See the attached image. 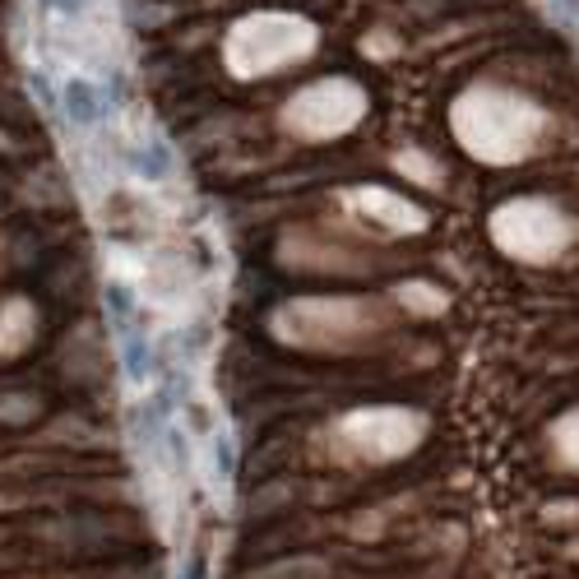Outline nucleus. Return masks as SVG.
I'll return each mask as SVG.
<instances>
[{"label":"nucleus","instance_id":"obj_9","mask_svg":"<svg viewBox=\"0 0 579 579\" xmlns=\"http://www.w3.org/2000/svg\"><path fill=\"white\" fill-rule=\"evenodd\" d=\"M556 441H561V454H566V464H575V468H579V413L561 423Z\"/></svg>","mask_w":579,"mask_h":579},{"label":"nucleus","instance_id":"obj_6","mask_svg":"<svg viewBox=\"0 0 579 579\" xmlns=\"http://www.w3.org/2000/svg\"><path fill=\"white\" fill-rule=\"evenodd\" d=\"M61 112L75 130H93L98 121L108 116V93H102V84L89 75H70L61 89Z\"/></svg>","mask_w":579,"mask_h":579},{"label":"nucleus","instance_id":"obj_13","mask_svg":"<svg viewBox=\"0 0 579 579\" xmlns=\"http://www.w3.org/2000/svg\"><path fill=\"white\" fill-rule=\"evenodd\" d=\"M181 579H204V566H190V575H181Z\"/></svg>","mask_w":579,"mask_h":579},{"label":"nucleus","instance_id":"obj_11","mask_svg":"<svg viewBox=\"0 0 579 579\" xmlns=\"http://www.w3.org/2000/svg\"><path fill=\"white\" fill-rule=\"evenodd\" d=\"M47 14H61V20H79L84 10H89V0H42Z\"/></svg>","mask_w":579,"mask_h":579},{"label":"nucleus","instance_id":"obj_10","mask_svg":"<svg viewBox=\"0 0 579 579\" xmlns=\"http://www.w3.org/2000/svg\"><path fill=\"white\" fill-rule=\"evenodd\" d=\"M126 366H130L135 380H144V372H149V348H144V339H139V335H126Z\"/></svg>","mask_w":579,"mask_h":579},{"label":"nucleus","instance_id":"obj_4","mask_svg":"<svg viewBox=\"0 0 579 579\" xmlns=\"http://www.w3.org/2000/svg\"><path fill=\"white\" fill-rule=\"evenodd\" d=\"M288 112H292L288 116L292 130H302V135H339L362 116V89H353L348 79L315 84V89H306Z\"/></svg>","mask_w":579,"mask_h":579},{"label":"nucleus","instance_id":"obj_14","mask_svg":"<svg viewBox=\"0 0 579 579\" xmlns=\"http://www.w3.org/2000/svg\"><path fill=\"white\" fill-rule=\"evenodd\" d=\"M561 5H566V10H575V14H579V0H561Z\"/></svg>","mask_w":579,"mask_h":579},{"label":"nucleus","instance_id":"obj_2","mask_svg":"<svg viewBox=\"0 0 579 579\" xmlns=\"http://www.w3.org/2000/svg\"><path fill=\"white\" fill-rule=\"evenodd\" d=\"M315 42V28L306 20H288V14H255L232 28L227 42V65L237 75H265L274 65H288L297 56H306Z\"/></svg>","mask_w":579,"mask_h":579},{"label":"nucleus","instance_id":"obj_1","mask_svg":"<svg viewBox=\"0 0 579 579\" xmlns=\"http://www.w3.org/2000/svg\"><path fill=\"white\" fill-rule=\"evenodd\" d=\"M454 130H460V139L473 153L505 163V158H519L524 149H529V139L538 130V116L515 98L468 93L460 108H454Z\"/></svg>","mask_w":579,"mask_h":579},{"label":"nucleus","instance_id":"obj_12","mask_svg":"<svg viewBox=\"0 0 579 579\" xmlns=\"http://www.w3.org/2000/svg\"><path fill=\"white\" fill-rule=\"evenodd\" d=\"M214 468L223 473V478L232 473V441H227V436H218V441H214Z\"/></svg>","mask_w":579,"mask_h":579},{"label":"nucleus","instance_id":"obj_8","mask_svg":"<svg viewBox=\"0 0 579 579\" xmlns=\"http://www.w3.org/2000/svg\"><path fill=\"white\" fill-rule=\"evenodd\" d=\"M130 167L139 172V177H149V181H163L167 172H172V153L163 144H139L130 153Z\"/></svg>","mask_w":579,"mask_h":579},{"label":"nucleus","instance_id":"obj_3","mask_svg":"<svg viewBox=\"0 0 579 579\" xmlns=\"http://www.w3.org/2000/svg\"><path fill=\"white\" fill-rule=\"evenodd\" d=\"M496 241L505 246L511 255H524V260H542L561 251V241H566V227L552 214L547 204H505L496 214Z\"/></svg>","mask_w":579,"mask_h":579},{"label":"nucleus","instance_id":"obj_5","mask_svg":"<svg viewBox=\"0 0 579 579\" xmlns=\"http://www.w3.org/2000/svg\"><path fill=\"white\" fill-rule=\"evenodd\" d=\"M417 431H423V423L417 417H403L394 408H380V413H357L343 423V436L348 441H357L366 454H376V460H390V454H403Z\"/></svg>","mask_w":579,"mask_h":579},{"label":"nucleus","instance_id":"obj_7","mask_svg":"<svg viewBox=\"0 0 579 579\" xmlns=\"http://www.w3.org/2000/svg\"><path fill=\"white\" fill-rule=\"evenodd\" d=\"M353 204L362 209V214H372L376 223H385L390 232H417V227H423V209L394 200L390 190H357Z\"/></svg>","mask_w":579,"mask_h":579}]
</instances>
